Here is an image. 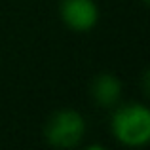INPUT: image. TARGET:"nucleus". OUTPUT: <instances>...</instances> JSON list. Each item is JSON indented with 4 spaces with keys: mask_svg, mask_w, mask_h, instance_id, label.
Instances as JSON below:
<instances>
[{
    "mask_svg": "<svg viewBox=\"0 0 150 150\" xmlns=\"http://www.w3.org/2000/svg\"><path fill=\"white\" fill-rule=\"evenodd\" d=\"M143 2H148V0H143Z\"/></svg>",
    "mask_w": 150,
    "mask_h": 150,
    "instance_id": "39448f33",
    "label": "nucleus"
},
{
    "mask_svg": "<svg viewBox=\"0 0 150 150\" xmlns=\"http://www.w3.org/2000/svg\"><path fill=\"white\" fill-rule=\"evenodd\" d=\"M110 131L124 146L139 148L150 141V110L141 103H127L114 110Z\"/></svg>",
    "mask_w": 150,
    "mask_h": 150,
    "instance_id": "f257e3e1",
    "label": "nucleus"
},
{
    "mask_svg": "<svg viewBox=\"0 0 150 150\" xmlns=\"http://www.w3.org/2000/svg\"><path fill=\"white\" fill-rule=\"evenodd\" d=\"M89 93L99 106L112 108L122 99V82L118 76L110 72H101L93 78L91 86H89Z\"/></svg>",
    "mask_w": 150,
    "mask_h": 150,
    "instance_id": "20e7f679",
    "label": "nucleus"
},
{
    "mask_svg": "<svg viewBox=\"0 0 150 150\" xmlns=\"http://www.w3.org/2000/svg\"><path fill=\"white\" fill-rule=\"evenodd\" d=\"M86 135V120L78 110H55L44 125V139L53 148H74Z\"/></svg>",
    "mask_w": 150,
    "mask_h": 150,
    "instance_id": "f03ea898",
    "label": "nucleus"
},
{
    "mask_svg": "<svg viewBox=\"0 0 150 150\" xmlns=\"http://www.w3.org/2000/svg\"><path fill=\"white\" fill-rule=\"evenodd\" d=\"M61 21L74 33H88L99 21V8L95 0H61Z\"/></svg>",
    "mask_w": 150,
    "mask_h": 150,
    "instance_id": "7ed1b4c3",
    "label": "nucleus"
}]
</instances>
